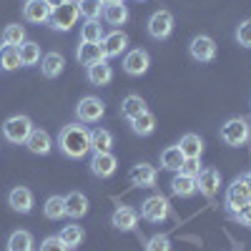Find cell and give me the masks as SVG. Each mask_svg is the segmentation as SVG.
Instances as JSON below:
<instances>
[{
    "mask_svg": "<svg viewBox=\"0 0 251 251\" xmlns=\"http://www.w3.org/2000/svg\"><path fill=\"white\" fill-rule=\"evenodd\" d=\"M25 146H28V151L35 153V156H48L50 149H53V138L43 128H33L30 136H28V141H25Z\"/></svg>",
    "mask_w": 251,
    "mask_h": 251,
    "instance_id": "cell-13",
    "label": "cell"
},
{
    "mask_svg": "<svg viewBox=\"0 0 251 251\" xmlns=\"http://www.w3.org/2000/svg\"><path fill=\"white\" fill-rule=\"evenodd\" d=\"M33 236L28 231H13L8 239V251H33Z\"/></svg>",
    "mask_w": 251,
    "mask_h": 251,
    "instance_id": "cell-32",
    "label": "cell"
},
{
    "mask_svg": "<svg viewBox=\"0 0 251 251\" xmlns=\"http://www.w3.org/2000/svg\"><path fill=\"white\" fill-rule=\"evenodd\" d=\"M46 3H48L50 8H58V5H63V3H66V0H46Z\"/></svg>",
    "mask_w": 251,
    "mask_h": 251,
    "instance_id": "cell-43",
    "label": "cell"
},
{
    "mask_svg": "<svg viewBox=\"0 0 251 251\" xmlns=\"http://www.w3.org/2000/svg\"><path fill=\"white\" fill-rule=\"evenodd\" d=\"M18 50H20V63H23V66H35L40 60V46L33 43V40H25Z\"/></svg>",
    "mask_w": 251,
    "mask_h": 251,
    "instance_id": "cell-37",
    "label": "cell"
},
{
    "mask_svg": "<svg viewBox=\"0 0 251 251\" xmlns=\"http://www.w3.org/2000/svg\"><path fill=\"white\" fill-rule=\"evenodd\" d=\"M131 128L136 136H151L153 128H156V116L151 111H143L138 113L136 118H131Z\"/></svg>",
    "mask_w": 251,
    "mask_h": 251,
    "instance_id": "cell-25",
    "label": "cell"
},
{
    "mask_svg": "<svg viewBox=\"0 0 251 251\" xmlns=\"http://www.w3.org/2000/svg\"><path fill=\"white\" fill-rule=\"evenodd\" d=\"M169 211H171V208H169V199L161 196V194H153V196H149L141 203V216L146 221H151V224L166 221V219H169Z\"/></svg>",
    "mask_w": 251,
    "mask_h": 251,
    "instance_id": "cell-4",
    "label": "cell"
},
{
    "mask_svg": "<svg viewBox=\"0 0 251 251\" xmlns=\"http://www.w3.org/2000/svg\"><path fill=\"white\" fill-rule=\"evenodd\" d=\"M188 50H191V58L199 60V63H208L216 58V40L208 38V35H196L191 40V46H188Z\"/></svg>",
    "mask_w": 251,
    "mask_h": 251,
    "instance_id": "cell-10",
    "label": "cell"
},
{
    "mask_svg": "<svg viewBox=\"0 0 251 251\" xmlns=\"http://www.w3.org/2000/svg\"><path fill=\"white\" fill-rule=\"evenodd\" d=\"M178 174H186V176H194V178H196V176L201 174V163H199V158H183Z\"/></svg>",
    "mask_w": 251,
    "mask_h": 251,
    "instance_id": "cell-40",
    "label": "cell"
},
{
    "mask_svg": "<svg viewBox=\"0 0 251 251\" xmlns=\"http://www.w3.org/2000/svg\"><path fill=\"white\" fill-rule=\"evenodd\" d=\"M63 199H66V216H71V219H80V216H86V214H88V196H86V194L71 191L68 196H63Z\"/></svg>",
    "mask_w": 251,
    "mask_h": 251,
    "instance_id": "cell-20",
    "label": "cell"
},
{
    "mask_svg": "<svg viewBox=\"0 0 251 251\" xmlns=\"http://www.w3.org/2000/svg\"><path fill=\"white\" fill-rule=\"evenodd\" d=\"M146 251H171V241H169V236H163V234L151 236L149 244H146Z\"/></svg>",
    "mask_w": 251,
    "mask_h": 251,
    "instance_id": "cell-39",
    "label": "cell"
},
{
    "mask_svg": "<svg viewBox=\"0 0 251 251\" xmlns=\"http://www.w3.org/2000/svg\"><path fill=\"white\" fill-rule=\"evenodd\" d=\"M249 196H251V183L246 176L241 178H234V183L228 186V191H226V208L231 214H236L239 208H244L249 203Z\"/></svg>",
    "mask_w": 251,
    "mask_h": 251,
    "instance_id": "cell-5",
    "label": "cell"
},
{
    "mask_svg": "<svg viewBox=\"0 0 251 251\" xmlns=\"http://www.w3.org/2000/svg\"><path fill=\"white\" fill-rule=\"evenodd\" d=\"M174 30V15L169 10H156L151 18H149V35L156 38V40H163L169 38Z\"/></svg>",
    "mask_w": 251,
    "mask_h": 251,
    "instance_id": "cell-9",
    "label": "cell"
},
{
    "mask_svg": "<svg viewBox=\"0 0 251 251\" xmlns=\"http://www.w3.org/2000/svg\"><path fill=\"white\" fill-rule=\"evenodd\" d=\"M111 146H113V133L111 131H106V128L91 131V151L93 153H106V151H111Z\"/></svg>",
    "mask_w": 251,
    "mask_h": 251,
    "instance_id": "cell-26",
    "label": "cell"
},
{
    "mask_svg": "<svg viewBox=\"0 0 251 251\" xmlns=\"http://www.w3.org/2000/svg\"><path fill=\"white\" fill-rule=\"evenodd\" d=\"M143 111H149L146 108V100L141 98V96H136V93H131V96H126L123 98V103H121V116H126V118H136L138 113H143Z\"/></svg>",
    "mask_w": 251,
    "mask_h": 251,
    "instance_id": "cell-27",
    "label": "cell"
},
{
    "mask_svg": "<svg viewBox=\"0 0 251 251\" xmlns=\"http://www.w3.org/2000/svg\"><path fill=\"white\" fill-rule=\"evenodd\" d=\"M116 166H118V161H116V156H113L111 151H106V153H93V158H91V171H93L98 178L113 176V174H116Z\"/></svg>",
    "mask_w": 251,
    "mask_h": 251,
    "instance_id": "cell-15",
    "label": "cell"
},
{
    "mask_svg": "<svg viewBox=\"0 0 251 251\" xmlns=\"http://www.w3.org/2000/svg\"><path fill=\"white\" fill-rule=\"evenodd\" d=\"M181 163H183V153H181V149L178 146H169L163 153H161V166L166 171H181Z\"/></svg>",
    "mask_w": 251,
    "mask_h": 251,
    "instance_id": "cell-29",
    "label": "cell"
},
{
    "mask_svg": "<svg viewBox=\"0 0 251 251\" xmlns=\"http://www.w3.org/2000/svg\"><path fill=\"white\" fill-rule=\"evenodd\" d=\"M78 3V13L86 20H98L103 15V3L100 0H75Z\"/></svg>",
    "mask_w": 251,
    "mask_h": 251,
    "instance_id": "cell-35",
    "label": "cell"
},
{
    "mask_svg": "<svg viewBox=\"0 0 251 251\" xmlns=\"http://www.w3.org/2000/svg\"><path fill=\"white\" fill-rule=\"evenodd\" d=\"M78 18H80V13H78V3L75 0H66L63 5H58V8H53V13H50V28L53 30H71L75 23H78Z\"/></svg>",
    "mask_w": 251,
    "mask_h": 251,
    "instance_id": "cell-3",
    "label": "cell"
},
{
    "mask_svg": "<svg viewBox=\"0 0 251 251\" xmlns=\"http://www.w3.org/2000/svg\"><path fill=\"white\" fill-rule=\"evenodd\" d=\"M20 66H23V63H20V50L15 46H3L0 48V68L3 71H15Z\"/></svg>",
    "mask_w": 251,
    "mask_h": 251,
    "instance_id": "cell-30",
    "label": "cell"
},
{
    "mask_svg": "<svg viewBox=\"0 0 251 251\" xmlns=\"http://www.w3.org/2000/svg\"><path fill=\"white\" fill-rule=\"evenodd\" d=\"M236 43L244 48H251V18L241 20V25H236Z\"/></svg>",
    "mask_w": 251,
    "mask_h": 251,
    "instance_id": "cell-38",
    "label": "cell"
},
{
    "mask_svg": "<svg viewBox=\"0 0 251 251\" xmlns=\"http://www.w3.org/2000/svg\"><path fill=\"white\" fill-rule=\"evenodd\" d=\"M111 224L116 228H121V231H133L136 224H138V211L131 206H118L111 216Z\"/></svg>",
    "mask_w": 251,
    "mask_h": 251,
    "instance_id": "cell-17",
    "label": "cell"
},
{
    "mask_svg": "<svg viewBox=\"0 0 251 251\" xmlns=\"http://www.w3.org/2000/svg\"><path fill=\"white\" fill-rule=\"evenodd\" d=\"M43 211H46V219L50 221H58L60 216H66V199L63 196H50L43 206Z\"/></svg>",
    "mask_w": 251,
    "mask_h": 251,
    "instance_id": "cell-36",
    "label": "cell"
},
{
    "mask_svg": "<svg viewBox=\"0 0 251 251\" xmlns=\"http://www.w3.org/2000/svg\"><path fill=\"white\" fill-rule=\"evenodd\" d=\"M178 149H181L183 158H201V153H203V141H201V136H196V133H186V136L178 141Z\"/></svg>",
    "mask_w": 251,
    "mask_h": 251,
    "instance_id": "cell-24",
    "label": "cell"
},
{
    "mask_svg": "<svg viewBox=\"0 0 251 251\" xmlns=\"http://www.w3.org/2000/svg\"><path fill=\"white\" fill-rule=\"evenodd\" d=\"M103 5H116V3H123V0H100Z\"/></svg>",
    "mask_w": 251,
    "mask_h": 251,
    "instance_id": "cell-44",
    "label": "cell"
},
{
    "mask_svg": "<svg viewBox=\"0 0 251 251\" xmlns=\"http://www.w3.org/2000/svg\"><path fill=\"white\" fill-rule=\"evenodd\" d=\"M50 13H53V8L46 3V0H25V5H23V18L28 20V23H35V25L48 23Z\"/></svg>",
    "mask_w": 251,
    "mask_h": 251,
    "instance_id": "cell-11",
    "label": "cell"
},
{
    "mask_svg": "<svg viewBox=\"0 0 251 251\" xmlns=\"http://www.w3.org/2000/svg\"><path fill=\"white\" fill-rule=\"evenodd\" d=\"M103 18H106L108 25H123L128 20V8L123 3H116V5H103Z\"/></svg>",
    "mask_w": 251,
    "mask_h": 251,
    "instance_id": "cell-28",
    "label": "cell"
},
{
    "mask_svg": "<svg viewBox=\"0 0 251 251\" xmlns=\"http://www.w3.org/2000/svg\"><path fill=\"white\" fill-rule=\"evenodd\" d=\"M58 236H60V241L66 244L68 249H78V246L83 244V236H86V234H83V228H80V226L71 224V226L63 228V231H60Z\"/></svg>",
    "mask_w": 251,
    "mask_h": 251,
    "instance_id": "cell-33",
    "label": "cell"
},
{
    "mask_svg": "<svg viewBox=\"0 0 251 251\" xmlns=\"http://www.w3.org/2000/svg\"><path fill=\"white\" fill-rule=\"evenodd\" d=\"M30 131H33V121L28 116H10L3 123V136L10 143H25L28 136H30Z\"/></svg>",
    "mask_w": 251,
    "mask_h": 251,
    "instance_id": "cell-6",
    "label": "cell"
},
{
    "mask_svg": "<svg viewBox=\"0 0 251 251\" xmlns=\"http://www.w3.org/2000/svg\"><path fill=\"white\" fill-rule=\"evenodd\" d=\"M8 203L13 211L18 214H30V208H33V191L25 186H15L13 191L8 194Z\"/></svg>",
    "mask_w": 251,
    "mask_h": 251,
    "instance_id": "cell-14",
    "label": "cell"
},
{
    "mask_svg": "<svg viewBox=\"0 0 251 251\" xmlns=\"http://www.w3.org/2000/svg\"><path fill=\"white\" fill-rule=\"evenodd\" d=\"M219 186H221V176L216 169H203L199 176H196V188L203 194V196H216L219 194Z\"/></svg>",
    "mask_w": 251,
    "mask_h": 251,
    "instance_id": "cell-16",
    "label": "cell"
},
{
    "mask_svg": "<svg viewBox=\"0 0 251 251\" xmlns=\"http://www.w3.org/2000/svg\"><path fill=\"white\" fill-rule=\"evenodd\" d=\"M25 43V28L18 25V23H10L5 30H3V46H23Z\"/></svg>",
    "mask_w": 251,
    "mask_h": 251,
    "instance_id": "cell-34",
    "label": "cell"
},
{
    "mask_svg": "<svg viewBox=\"0 0 251 251\" xmlns=\"http://www.w3.org/2000/svg\"><path fill=\"white\" fill-rule=\"evenodd\" d=\"M128 178L138 188H151L156 183V169L151 163H136L131 169V174H128Z\"/></svg>",
    "mask_w": 251,
    "mask_h": 251,
    "instance_id": "cell-18",
    "label": "cell"
},
{
    "mask_svg": "<svg viewBox=\"0 0 251 251\" xmlns=\"http://www.w3.org/2000/svg\"><path fill=\"white\" fill-rule=\"evenodd\" d=\"M246 178H249V183H251V171H249V176H246Z\"/></svg>",
    "mask_w": 251,
    "mask_h": 251,
    "instance_id": "cell-45",
    "label": "cell"
},
{
    "mask_svg": "<svg viewBox=\"0 0 251 251\" xmlns=\"http://www.w3.org/2000/svg\"><path fill=\"white\" fill-rule=\"evenodd\" d=\"M88 80L91 86H108L113 80V68L108 66V60H98L93 66H88Z\"/></svg>",
    "mask_w": 251,
    "mask_h": 251,
    "instance_id": "cell-21",
    "label": "cell"
},
{
    "mask_svg": "<svg viewBox=\"0 0 251 251\" xmlns=\"http://www.w3.org/2000/svg\"><path fill=\"white\" fill-rule=\"evenodd\" d=\"M234 219L239 224H244V226H251V203H246L244 208H239V211L234 214Z\"/></svg>",
    "mask_w": 251,
    "mask_h": 251,
    "instance_id": "cell-42",
    "label": "cell"
},
{
    "mask_svg": "<svg viewBox=\"0 0 251 251\" xmlns=\"http://www.w3.org/2000/svg\"><path fill=\"white\" fill-rule=\"evenodd\" d=\"M80 40H86V43H100L103 40V25L98 20H86V23L80 25Z\"/></svg>",
    "mask_w": 251,
    "mask_h": 251,
    "instance_id": "cell-31",
    "label": "cell"
},
{
    "mask_svg": "<svg viewBox=\"0 0 251 251\" xmlns=\"http://www.w3.org/2000/svg\"><path fill=\"white\" fill-rule=\"evenodd\" d=\"M40 251H68V246L60 241V236H48L40 244Z\"/></svg>",
    "mask_w": 251,
    "mask_h": 251,
    "instance_id": "cell-41",
    "label": "cell"
},
{
    "mask_svg": "<svg viewBox=\"0 0 251 251\" xmlns=\"http://www.w3.org/2000/svg\"><path fill=\"white\" fill-rule=\"evenodd\" d=\"M171 191L178 199H191L199 188H196V178L194 176H186V174H176L171 181Z\"/></svg>",
    "mask_w": 251,
    "mask_h": 251,
    "instance_id": "cell-22",
    "label": "cell"
},
{
    "mask_svg": "<svg viewBox=\"0 0 251 251\" xmlns=\"http://www.w3.org/2000/svg\"><path fill=\"white\" fill-rule=\"evenodd\" d=\"M63 66H66V58L60 53H46L40 58V71H43L46 78H58L63 73Z\"/></svg>",
    "mask_w": 251,
    "mask_h": 251,
    "instance_id": "cell-23",
    "label": "cell"
},
{
    "mask_svg": "<svg viewBox=\"0 0 251 251\" xmlns=\"http://www.w3.org/2000/svg\"><path fill=\"white\" fill-rule=\"evenodd\" d=\"M58 146L68 158H83L91 151V131L80 123H68L58 136Z\"/></svg>",
    "mask_w": 251,
    "mask_h": 251,
    "instance_id": "cell-1",
    "label": "cell"
},
{
    "mask_svg": "<svg viewBox=\"0 0 251 251\" xmlns=\"http://www.w3.org/2000/svg\"><path fill=\"white\" fill-rule=\"evenodd\" d=\"M75 113L83 123H96L103 118V113H106V106H103V100L96 98V96H86L80 98V103L75 106Z\"/></svg>",
    "mask_w": 251,
    "mask_h": 251,
    "instance_id": "cell-7",
    "label": "cell"
},
{
    "mask_svg": "<svg viewBox=\"0 0 251 251\" xmlns=\"http://www.w3.org/2000/svg\"><path fill=\"white\" fill-rule=\"evenodd\" d=\"M249 203H251V196H249Z\"/></svg>",
    "mask_w": 251,
    "mask_h": 251,
    "instance_id": "cell-46",
    "label": "cell"
},
{
    "mask_svg": "<svg viewBox=\"0 0 251 251\" xmlns=\"http://www.w3.org/2000/svg\"><path fill=\"white\" fill-rule=\"evenodd\" d=\"M75 58H78L80 66H86V68L93 66V63H98V60H106L100 43H86V40H80V46L75 50Z\"/></svg>",
    "mask_w": 251,
    "mask_h": 251,
    "instance_id": "cell-19",
    "label": "cell"
},
{
    "mask_svg": "<svg viewBox=\"0 0 251 251\" xmlns=\"http://www.w3.org/2000/svg\"><path fill=\"white\" fill-rule=\"evenodd\" d=\"M251 138V126L246 118L236 116V118H228L224 126H221V141L226 146H234V149H239V146H244L246 141Z\"/></svg>",
    "mask_w": 251,
    "mask_h": 251,
    "instance_id": "cell-2",
    "label": "cell"
},
{
    "mask_svg": "<svg viewBox=\"0 0 251 251\" xmlns=\"http://www.w3.org/2000/svg\"><path fill=\"white\" fill-rule=\"evenodd\" d=\"M151 66V55L146 53L143 48H133L123 55V71L128 75H143Z\"/></svg>",
    "mask_w": 251,
    "mask_h": 251,
    "instance_id": "cell-8",
    "label": "cell"
},
{
    "mask_svg": "<svg viewBox=\"0 0 251 251\" xmlns=\"http://www.w3.org/2000/svg\"><path fill=\"white\" fill-rule=\"evenodd\" d=\"M100 48H103V55L106 58H118L121 53H126V48H128V35L123 30H113L108 35H103Z\"/></svg>",
    "mask_w": 251,
    "mask_h": 251,
    "instance_id": "cell-12",
    "label": "cell"
}]
</instances>
